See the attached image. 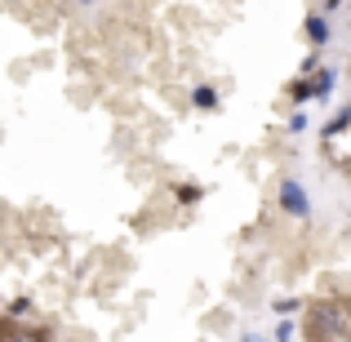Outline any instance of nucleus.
Wrapping results in <instances>:
<instances>
[{
    "instance_id": "nucleus-1",
    "label": "nucleus",
    "mask_w": 351,
    "mask_h": 342,
    "mask_svg": "<svg viewBox=\"0 0 351 342\" xmlns=\"http://www.w3.org/2000/svg\"><path fill=\"white\" fill-rule=\"evenodd\" d=\"M280 205L289 209L293 218H307L311 214V200H307V191H302L298 182H280Z\"/></svg>"
},
{
    "instance_id": "nucleus-3",
    "label": "nucleus",
    "mask_w": 351,
    "mask_h": 342,
    "mask_svg": "<svg viewBox=\"0 0 351 342\" xmlns=\"http://www.w3.org/2000/svg\"><path fill=\"white\" fill-rule=\"evenodd\" d=\"M191 103H196L200 112H214V107H218V94H214V89H209V85H200L196 94H191Z\"/></svg>"
},
{
    "instance_id": "nucleus-2",
    "label": "nucleus",
    "mask_w": 351,
    "mask_h": 342,
    "mask_svg": "<svg viewBox=\"0 0 351 342\" xmlns=\"http://www.w3.org/2000/svg\"><path fill=\"white\" fill-rule=\"evenodd\" d=\"M316 334H325L329 342H343V316L334 307H316Z\"/></svg>"
},
{
    "instance_id": "nucleus-6",
    "label": "nucleus",
    "mask_w": 351,
    "mask_h": 342,
    "mask_svg": "<svg viewBox=\"0 0 351 342\" xmlns=\"http://www.w3.org/2000/svg\"><path fill=\"white\" fill-rule=\"evenodd\" d=\"M343 342H351V338H343Z\"/></svg>"
},
{
    "instance_id": "nucleus-5",
    "label": "nucleus",
    "mask_w": 351,
    "mask_h": 342,
    "mask_svg": "<svg viewBox=\"0 0 351 342\" xmlns=\"http://www.w3.org/2000/svg\"><path fill=\"white\" fill-rule=\"evenodd\" d=\"M329 85H334V76H329V71H320V80H316V94H329Z\"/></svg>"
},
{
    "instance_id": "nucleus-4",
    "label": "nucleus",
    "mask_w": 351,
    "mask_h": 342,
    "mask_svg": "<svg viewBox=\"0 0 351 342\" xmlns=\"http://www.w3.org/2000/svg\"><path fill=\"white\" fill-rule=\"evenodd\" d=\"M307 36H311V45H325L329 40V23L325 18H307Z\"/></svg>"
}]
</instances>
